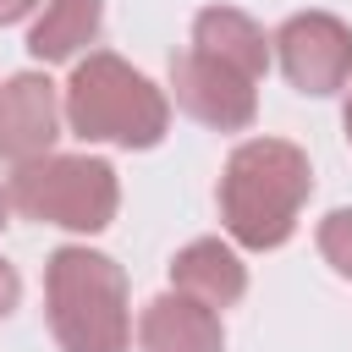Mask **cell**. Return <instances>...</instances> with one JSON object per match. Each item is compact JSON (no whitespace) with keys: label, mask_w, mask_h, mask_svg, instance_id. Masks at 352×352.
<instances>
[{"label":"cell","mask_w":352,"mask_h":352,"mask_svg":"<svg viewBox=\"0 0 352 352\" xmlns=\"http://www.w3.org/2000/svg\"><path fill=\"white\" fill-rule=\"evenodd\" d=\"M314 192V165L286 138H242L220 165V226L248 253H275L292 242L302 204Z\"/></svg>","instance_id":"obj_1"},{"label":"cell","mask_w":352,"mask_h":352,"mask_svg":"<svg viewBox=\"0 0 352 352\" xmlns=\"http://www.w3.org/2000/svg\"><path fill=\"white\" fill-rule=\"evenodd\" d=\"M270 44L297 94L330 99V94L352 88V28L336 11H297L275 28Z\"/></svg>","instance_id":"obj_5"},{"label":"cell","mask_w":352,"mask_h":352,"mask_svg":"<svg viewBox=\"0 0 352 352\" xmlns=\"http://www.w3.org/2000/svg\"><path fill=\"white\" fill-rule=\"evenodd\" d=\"M104 28V0H44V11L28 28V55L38 66L50 60H82V50Z\"/></svg>","instance_id":"obj_11"},{"label":"cell","mask_w":352,"mask_h":352,"mask_svg":"<svg viewBox=\"0 0 352 352\" xmlns=\"http://www.w3.org/2000/svg\"><path fill=\"white\" fill-rule=\"evenodd\" d=\"M11 209L38 220V226H60V231H104L121 209V176L110 160L99 154H44L28 165H11L6 176Z\"/></svg>","instance_id":"obj_4"},{"label":"cell","mask_w":352,"mask_h":352,"mask_svg":"<svg viewBox=\"0 0 352 352\" xmlns=\"http://www.w3.org/2000/svg\"><path fill=\"white\" fill-rule=\"evenodd\" d=\"M33 11H38V0H0V28L22 22V16H33Z\"/></svg>","instance_id":"obj_14"},{"label":"cell","mask_w":352,"mask_h":352,"mask_svg":"<svg viewBox=\"0 0 352 352\" xmlns=\"http://www.w3.org/2000/svg\"><path fill=\"white\" fill-rule=\"evenodd\" d=\"M319 258L336 270V275H346L352 280V209H330L324 220H319Z\"/></svg>","instance_id":"obj_12"},{"label":"cell","mask_w":352,"mask_h":352,"mask_svg":"<svg viewBox=\"0 0 352 352\" xmlns=\"http://www.w3.org/2000/svg\"><path fill=\"white\" fill-rule=\"evenodd\" d=\"M60 110L72 138L82 143H116V148H154L170 132V94L154 88L138 66H126L110 50H88L66 88Z\"/></svg>","instance_id":"obj_3"},{"label":"cell","mask_w":352,"mask_h":352,"mask_svg":"<svg viewBox=\"0 0 352 352\" xmlns=\"http://www.w3.org/2000/svg\"><path fill=\"white\" fill-rule=\"evenodd\" d=\"M66 126L60 88L44 72H16L0 82V160L28 165L55 154V138Z\"/></svg>","instance_id":"obj_7"},{"label":"cell","mask_w":352,"mask_h":352,"mask_svg":"<svg viewBox=\"0 0 352 352\" xmlns=\"http://www.w3.org/2000/svg\"><path fill=\"white\" fill-rule=\"evenodd\" d=\"M44 314H50V336L60 352H126L132 346L126 270L88 242H66L44 258Z\"/></svg>","instance_id":"obj_2"},{"label":"cell","mask_w":352,"mask_h":352,"mask_svg":"<svg viewBox=\"0 0 352 352\" xmlns=\"http://www.w3.org/2000/svg\"><path fill=\"white\" fill-rule=\"evenodd\" d=\"M192 50L220 60V66H231V72H242V77H253V82L270 72V38L236 6H204L192 16Z\"/></svg>","instance_id":"obj_10"},{"label":"cell","mask_w":352,"mask_h":352,"mask_svg":"<svg viewBox=\"0 0 352 352\" xmlns=\"http://www.w3.org/2000/svg\"><path fill=\"white\" fill-rule=\"evenodd\" d=\"M170 99H176V110H187L192 121H204L214 132H248L258 116V82L198 50L170 55Z\"/></svg>","instance_id":"obj_6"},{"label":"cell","mask_w":352,"mask_h":352,"mask_svg":"<svg viewBox=\"0 0 352 352\" xmlns=\"http://www.w3.org/2000/svg\"><path fill=\"white\" fill-rule=\"evenodd\" d=\"M16 302H22V275H16V270L0 258V319H6Z\"/></svg>","instance_id":"obj_13"},{"label":"cell","mask_w":352,"mask_h":352,"mask_svg":"<svg viewBox=\"0 0 352 352\" xmlns=\"http://www.w3.org/2000/svg\"><path fill=\"white\" fill-rule=\"evenodd\" d=\"M341 126H346V143H352V88H346V110H341Z\"/></svg>","instance_id":"obj_16"},{"label":"cell","mask_w":352,"mask_h":352,"mask_svg":"<svg viewBox=\"0 0 352 352\" xmlns=\"http://www.w3.org/2000/svg\"><path fill=\"white\" fill-rule=\"evenodd\" d=\"M6 226H11V192L0 187V231H6Z\"/></svg>","instance_id":"obj_15"},{"label":"cell","mask_w":352,"mask_h":352,"mask_svg":"<svg viewBox=\"0 0 352 352\" xmlns=\"http://www.w3.org/2000/svg\"><path fill=\"white\" fill-rule=\"evenodd\" d=\"M170 292H182V297H192V302H204V308H231V302H242V292H248V264H242V253H236V242H220V236H198V242H187L176 258H170Z\"/></svg>","instance_id":"obj_9"},{"label":"cell","mask_w":352,"mask_h":352,"mask_svg":"<svg viewBox=\"0 0 352 352\" xmlns=\"http://www.w3.org/2000/svg\"><path fill=\"white\" fill-rule=\"evenodd\" d=\"M138 352H226V324L214 308L182 292H160L138 314Z\"/></svg>","instance_id":"obj_8"}]
</instances>
